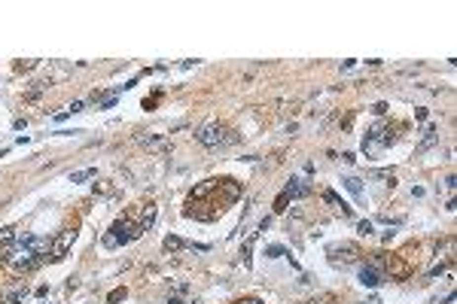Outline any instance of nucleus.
Listing matches in <instances>:
<instances>
[{
	"label": "nucleus",
	"mask_w": 457,
	"mask_h": 304,
	"mask_svg": "<svg viewBox=\"0 0 457 304\" xmlns=\"http://www.w3.org/2000/svg\"><path fill=\"white\" fill-rule=\"evenodd\" d=\"M140 235H144V231H140V225H134L128 216H122V219H116V222L110 225V231H104L101 243L107 246V249H116V246H125V243L137 240Z\"/></svg>",
	"instance_id": "1"
},
{
	"label": "nucleus",
	"mask_w": 457,
	"mask_h": 304,
	"mask_svg": "<svg viewBox=\"0 0 457 304\" xmlns=\"http://www.w3.org/2000/svg\"><path fill=\"white\" fill-rule=\"evenodd\" d=\"M25 298H28V289H25V286H22V289H9V292L3 295V301H6V304H22Z\"/></svg>",
	"instance_id": "13"
},
{
	"label": "nucleus",
	"mask_w": 457,
	"mask_h": 304,
	"mask_svg": "<svg viewBox=\"0 0 457 304\" xmlns=\"http://www.w3.org/2000/svg\"><path fill=\"white\" fill-rule=\"evenodd\" d=\"M238 304H262L259 298H244V301H238Z\"/></svg>",
	"instance_id": "29"
},
{
	"label": "nucleus",
	"mask_w": 457,
	"mask_h": 304,
	"mask_svg": "<svg viewBox=\"0 0 457 304\" xmlns=\"http://www.w3.org/2000/svg\"><path fill=\"white\" fill-rule=\"evenodd\" d=\"M122 298H125V289H113L107 301H110V304H116V301H122Z\"/></svg>",
	"instance_id": "23"
},
{
	"label": "nucleus",
	"mask_w": 457,
	"mask_h": 304,
	"mask_svg": "<svg viewBox=\"0 0 457 304\" xmlns=\"http://www.w3.org/2000/svg\"><path fill=\"white\" fill-rule=\"evenodd\" d=\"M12 243H15V228H0V249L6 253Z\"/></svg>",
	"instance_id": "12"
},
{
	"label": "nucleus",
	"mask_w": 457,
	"mask_h": 304,
	"mask_svg": "<svg viewBox=\"0 0 457 304\" xmlns=\"http://www.w3.org/2000/svg\"><path fill=\"white\" fill-rule=\"evenodd\" d=\"M372 176H375V180H384V183H387V186H393V183H396V176H393V170H372Z\"/></svg>",
	"instance_id": "17"
},
{
	"label": "nucleus",
	"mask_w": 457,
	"mask_h": 304,
	"mask_svg": "<svg viewBox=\"0 0 457 304\" xmlns=\"http://www.w3.org/2000/svg\"><path fill=\"white\" fill-rule=\"evenodd\" d=\"M165 249H168V253H177V249H183V240L177 235H168L165 237Z\"/></svg>",
	"instance_id": "16"
},
{
	"label": "nucleus",
	"mask_w": 457,
	"mask_h": 304,
	"mask_svg": "<svg viewBox=\"0 0 457 304\" xmlns=\"http://www.w3.org/2000/svg\"><path fill=\"white\" fill-rule=\"evenodd\" d=\"M323 201H326V204H332V207H339V210L344 213V216H350V207H347V204H344V201L339 198L336 192H323Z\"/></svg>",
	"instance_id": "10"
},
{
	"label": "nucleus",
	"mask_w": 457,
	"mask_h": 304,
	"mask_svg": "<svg viewBox=\"0 0 457 304\" xmlns=\"http://www.w3.org/2000/svg\"><path fill=\"white\" fill-rule=\"evenodd\" d=\"M406 274H409V268L402 262H390V277H406Z\"/></svg>",
	"instance_id": "18"
},
{
	"label": "nucleus",
	"mask_w": 457,
	"mask_h": 304,
	"mask_svg": "<svg viewBox=\"0 0 457 304\" xmlns=\"http://www.w3.org/2000/svg\"><path fill=\"white\" fill-rule=\"evenodd\" d=\"M137 143H144V146H150V149H168V140L159 137V134H140Z\"/></svg>",
	"instance_id": "9"
},
{
	"label": "nucleus",
	"mask_w": 457,
	"mask_h": 304,
	"mask_svg": "<svg viewBox=\"0 0 457 304\" xmlns=\"http://www.w3.org/2000/svg\"><path fill=\"white\" fill-rule=\"evenodd\" d=\"M357 231H360L363 237H366V235H372V222H369V219H363V222L357 225Z\"/></svg>",
	"instance_id": "20"
},
{
	"label": "nucleus",
	"mask_w": 457,
	"mask_h": 304,
	"mask_svg": "<svg viewBox=\"0 0 457 304\" xmlns=\"http://www.w3.org/2000/svg\"><path fill=\"white\" fill-rule=\"evenodd\" d=\"M445 189H448V192H454V189H457V180H454V176H448V180H445Z\"/></svg>",
	"instance_id": "28"
},
{
	"label": "nucleus",
	"mask_w": 457,
	"mask_h": 304,
	"mask_svg": "<svg viewBox=\"0 0 457 304\" xmlns=\"http://www.w3.org/2000/svg\"><path fill=\"white\" fill-rule=\"evenodd\" d=\"M433 143H436V128H433V125H427V131H424V140L418 143V152H424V149H430Z\"/></svg>",
	"instance_id": "14"
},
{
	"label": "nucleus",
	"mask_w": 457,
	"mask_h": 304,
	"mask_svg": "<svg viewBox=\"0 0 457 304\" xmlns=\"http://www.w3.org/2000/svg\"><path fill=\"white\" fill-rule=\"evenodd\" d=\"M390 143H393L390 128L378 122V125H372V128H369V134L363 137V152H366V155H375V152H381L384 146H390Z\"/></svg>",
	"instance_id": "3"
},
{
	"label": "nucleus",
	"mask_w": 457,
	"mask_h": 304,
	"mask_svg": "<svg viewBox=\"0 0 457 304\" xmlns=\"http://www.w3.org/2000/svg\"><path fill=\"white\" fill-rule=\"evenodd\" d=\"M168 304H183V298H177V295H171V301Z\"/></svg>",
	"instance_id": "30"
},
{
	"label": "nucleus",
	"mask_w": 457,
	"mask_h": 304,
	"mask_svg": "<svg viewBox=\"0 0 457 304\" xmlns=\"http://www.w3.org/2000/svg\"><path fill=\"white\" fill-rule=\"evenodd\" d=\"M95 192H98V195H110V186H104V183L98 186V183H95Z\"/></svg>",
	"instance_id": "26"
},
{
	"label": "nucleus",
	"mask_w": 457,
	"mask_h": 304,
	"mask_svg": "<svg viewBox=\"0 0 457 304\" xmlns=\"http://www.w3.org/2000/svg\"><path fill=\"white\" fill-rule=\"evenodd\" d=\"M326 256L336 262V265H339V262H342V265H350V262L360 259V246H357V243H347V240H344V243H332V246L326 249Z\"/></svg>",
	"instance_id": "4"
},
{
	"label": "nucleus",
	"mask_w": 457,
	"mask_h": 304,
	"mask_svg": "<svg viewBox=\"0 0 457 304\" xmlns=\"http://www.w3.org/2000/svg\"><path fill=\"white\" fill-rule=\"evenodd\" d=\"M268 228H271V216H266V219L259 222V231H268Z\"/></svg>",
	"instance_id": "25"
},
{
	"label": "nucleus",
	"mask_w": 457,
	"mask_h": 304,
	"mask_svg": "<svg viewBox=\"0 0 457 304\" xmlns=\"http://www.w3.org/2000/svg\"><path fill=\"white\" fill-rule=\"evenodd\" d=\"M0 259H6V253H3V249H0Z\"/></svg>",
	"instance_id": "31"
},
{
	"label": "nucleus",
	"mask_w": 457,
	"mask_h": 304,
	"mask_svg": "<svg viewBox=\"0 0 457 304\" xmlns=\"http://www.w3.org/2000/svg\"><path fill=\"white\" fill-rule=\"evenodd\" d=\"M250 246H253V240H247V243H244V249H241V259H244V265H250Z\"/></svg>",
	"instance_id": "21"
},
{
	"label": "nucleus",
	"mask_w": 457,
	"mask_h": 304,
	"mask_svg": "<svg viewBox=\"0 0 457 304\" xmlns=\"http://www.w3.org/2000/svg\"><path fill=\"white\" fill-rule=\"evenodd\" d=\"M342 183H344V189H347L350 195H354V198H363V183L357 180V176H344Z\"/></svg>",
	"instance_id": "11"
},
{
	"label": "nucleus",
	"mask_w": 457,
	"mask_h": 304,
	"mask_svg": "<svg viewBox=\"0 0 457 304\" xmlns=\"http://www.w3.org/2000/svg\"><path fill=\"white\" fill-rule=\"evenodd\" d=\"M195 137L207 149H223V146H232V143L238 140V134L223 128V125H201V128L195 131Z\"/></svg>",
	"instance_id": "2"
},
{
	"label": "nucleus",
	"mask_w": 457,
	"mask_h": 304,
	"mask_svg": "<svg viewBox=\"0 0 457 304\" xmlns=\"http://www.w3.org/2000/svg\"><path fill=\"white\" fill-rule=\"evenodd\" d=\"M287 201H290V198H287V195H284V192H280V198H277V204H274V210H277V213H284V210H287Z\"/></svg>",
	"instance_id": "22"
},
{
	"label": "nucleus",
	"mask_w": 457,
	"mask_h": 304,
	"mask_svg": "<svg viewBox=\"0 0 457 304\" xmlns=\"http://www.w3.org/2000/svg\"><path fill=\"white\" fill-rule=\"evenodd\" d=\"M98 170L95 168H85V170H76V173H70V183H85V180H95Z\"/></svg>",
	"instance_id": "15"
},
{
	"label": "nucleus",
	"mask_w": 457,
	"mask_h": 304,
	"mask_svg": "<svg viewBox=\"0 0 457 304\" xmlns=\"http://www.w3.org/2000/svg\"><path fill=\"white\" fill-rule=\"evenodd\" d=\"M74 237H76V231L74 228H64L61 231V235L55 237V240H52V249H49V259L52 262H61V259H67V253H70V246H74Z\"/></svg>",
	"instance_id": "5"
},
{
	"label": "nucleus",
	"mask_w": 457,
	"mask_h": 304,
	"mask_svg": "<svg viewBox=\"0 0 457 304\" xmlns=\"http://www.w3.org/2000/svg\"><path fill=\"white\" fill-rule=\"evenodd\" d=\"M372 113H378V116H381V113H387V103H375V106H372Z\"/></svg>",
	"instance_id": "27"
},
{
	"label": "nucleus",
	"mask_w": 457,
	"mask_h": 304,
	"mask_svg": "<svg viewBox=\"0 0 457 304\" xmlns=\"http://www.w3.org/2000/svg\"><path fill=\"white\" fill-rule=\"evenodd\" d=\"M308 192H311V189L305 186V180H299V176H290V180H287V189H284L287 198H305Z\"/></svg>",
	"instance_id": "7"
},
{
	"label": "nucleus",
	"mask_w": 457,
	"mask_h": 304,
	"mask_svg": "<svg viewBox=\"0 0 457 304\" xmlns=\"http://www.w3.org/2000/svg\"><path fill=\"white\" fill-rule=\"evenodd\" d=\"M284 253H287V249L280 246V243H271V246L266 249V256H268V259H280V256H284Z\"/></svg>",
	"instance_id": "19"
},
{
	"label": "nucleus",
	"mask_w": 457,
	"mask_h": 304,
	"mask_svg": "<svg viewBox=\"0 0 457 304\" xmlns=\"http://www.w3.org/2000/svg\"><path fill=\"white\" fill-rule=\"evenodd\" d=\"M82 106H85L82 101H74V103H70V106H67V113H82Z\"/></svg>",
	"instance_id": "24"
},
{
	"label": "nucleus",
	"mask_w": 457,
	"mask_h": 304,
	"mask_svg": "<svg viewBox=\"0 0 457 304\" xmlns=\"http://www.w3.org/2000/svg\"><path fill=\"white\" fill-rule=\"evenodd\" d=\"M384 280H387V274H384L381 268H372V265H363V268H360V283H363V286H369V289L381 286Z\"/></svg>",
	"instance_id": "6"
},
{
	"label": "nucleus",
	"mask_w": 457,
	"mask_h": 304,
	"mask_svg": "<svg viewBox=\"0 0 457 304\" xmlns=\"http://www.w3.org/2000/svg\"><path fill=\"white\" fill-rule=\"evenodd\" d=\"M217 186L223 189L226 204H235V201L241 198V183H235V180H223V183H217Z\"/></svg>",
	"instance_id": "8"
}]
</instances>
